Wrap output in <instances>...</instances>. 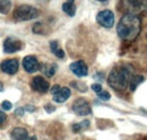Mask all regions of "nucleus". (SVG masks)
<instances>
[{"label": "nucleus", "mask_w": 147, "mask_h": 140, "mask_svg": "<svg viewBox=\"0 0 147 140\" xmlns=\"http://www.w3.org/2000/svg\"><path fill=\"white\" fill-rule=\"evenodd\" d=\"M123 7L127 14L138 15L139 13L147 10V0H125Z\"/></svg>", "instance_id": "4"}, {"label": "nucleus", "mask_w": 147, "mask_h": 140, "mask_svg": "<svg viewBox=\"0 0 147 140\" xmlns=\"http://www.w3.org/2000/svg\"><path fill=\"white\" fill-rule=\"evenodd\" d=\"M40 11L38 9L30 6V5H19L18 7L15 8L14 10V19L16 22H26V20H32L38 17Z\"/></svg>", "instance_id": "3"}, {"label": "nucleus", "mask_w": 147, "mask_h": 140, "mask_svg": "<svg viewBox=\"0 0 147 140\" xmlns=\"http://www.w3.org/2000/svg\"><path fill=\"white\" fill-rule=\"evenodd\" d=\"M114 20H115V17H114V14L109 10V9H105V10H101L100 13H97L96 15V22L105 27V28H111L113 25H114Z\"/></svg>", "instance_id": "7"}, {"label": "nucleus", "mask_w": 147, "mask_h": 140, "mask_svg": "<svg viewBox=\"0 0 147 140\" xmlns=\"http://www.w3.org/2000/svg\"><path fill=\"white\" fill-rule=\"evenodd\" d=\"M90 127V121L88 120H85V121H82L79 123H76L73 125V131L74 132H82L83 130H86L87 128Z\"/></svg>", "instance_id": "18"}, {"label": "nucleus", "mask_w": 147, "mask_h": 140, "mask_svg": "<svg viewBox=\"0 0 147 140\" xmlns=\"http://www.w3.org/2000/svg\"><path fill=\"white\" fill-rule=\"evenodd\" d=\"M145 80V78L143 77V76H138V75H135V76H132L131 77V80H130V89L134 92V90H136V88L138 87V85L139 84H142L143 81Z\"/></svg>", "instance_id": "17"}, {"label": "nucleus", "mask_w": 147, "mask_h": 140, "mask_svg": "<svg viewBox=\"0 0 147 140\" xmlns=\"http://www.w3.org/2000/svg\"><path fill=\"white\" fill-rule=\"evenodd\" d=\"M49 46H50L51 52L53 53L57 58H59V59H63V58H65V52H63V50L61 49V46H60V44H59V42H58L57 40L50 41Z\"/></svg>", "instance_id": "14"}, {"label": "nucleus", "mask_w": 147, "mask_h": 140, "mask_svg": "<svg viewBox=\"0 0 147 140\" xmlns=\"http://www.w3.org/2000/svg\"><path fill=\"white\" fill-rule=\"evenodd\" d=\"M31 87L33 90H35L37 93H47L50 88V84L42 76H36L32 79Z\"/></svg>", "instance_id": "10"}, {"label": "nucleus", "mask_w": 147, "mask_h": 140, "mask_svg": "<svg viewBox=\"0 0 147 140\" xmlns=\"http://www.w3.org/2000/svg\"><path fill=\"white\" fill-rule=\"evenodd\" d=\"M71 85H73L76 89L80 90V92H85V89H84V88L80 87V86H84V85H85L84 83H80V81H73V83H71Z\"/></svg>", "instance_id": "23"}, {"label": "nucleus", "mask_w": 147, "mask_h": 140, "mask_svg": "<svg viewBox=\"0 0 147 140\" xmlns=\"http://www.w3.org/2000/svg\"><path fill=\"white\" fill-rule=\"evenodd\" d=\"M97 96L102 100V101H109L111 97L110 93L109 92H107V90H102L100 94H97Z\"/></svg>", "instance_id": "20"}, {"label": "nucleus", "mask_w": 147, "mask_h": 140, "mask_svg": "<svg viewBox=\"0 0 147 140\" xmlns=\"http://www.w3.org/2000/svg\"><path fill=\"white\" fill-rule=\"evenodd\" d=\"M24 48L23 41H20L17 37L14 36H8L3 41V51L6 53H15L17 51H20Z\"/></svg>", "instance_id": "6"}, {"label": "nucleus", "mask_w": 147, "mask_h": 140, "mask_svg": "<svg viewBox=\"0 0 147 140\" xmlns=\"http://www.w3.org/2000/svg\"><path fill=\"white\" fill-rule=\"evenodd\" d=\"M25 110L28 111V112H34V111H35V107L32 106V105H26V106H25Z\"/></svg>", "instance_id": "28"}, {"label": "nucleus", "mask_w": 147, "mask_h": 140, "mask_svg": "<svg viewBox=\"0 0 147 140\" xmlns=\"http://www.w3.org/2000/svg\"><path fill=\"white\" fill-rule=\"evenodd\" d=\"M10 137L13 140H37L36 136H30L27 130L24 128H14L10 132Z\"/></svg>", "instance_id": "12"}, {"label": "nucleus", "mask_w": 147, "mask_h": 140, "mask_svg": "<svg viewBox=\"0 0 147 140\" xmlns=\"http://www.w3.org/2000/svg\"><path fill=\"white\" fill-rule=\"evenodd\" d=\"M91 87H92L93 92H94V93H96V95H97V94H100V93L102 92V86H101V84H100V83L93 84Z\"/></svg>", "instance_id": "22"}, {"label": "nucleus", "mask_w": 147, "mask_h": 140, "mask_svg": "<svg viewBox=\"0 0 147 140\" xmlns=\"http://www.w3.org/2000/svg\"><path fill=\"white\" fill-rule=\"evenodd\" d=\"M23 67L26 72L28 73H34L37 70H40L41 65L38 63V60L35 55H26L23 59Z\"/></svg>", "instance_id": "9"}, {"label": "nucleus", "mask_w": 147, "mask_h": 140, "mask_svg": "<svg viewBox=\"0 0 147 140\" xmlns=\"http://www.w3.org/2000/svg\"><path fill=\"white\" fill-rule=\"evenodd\" d=\"M69 68L71 70L74 75H76L77 77H85L88 73V68L87 65L83 61V60H78V61H74L70 63Z\"/></svg>", "instance_id": "11"}, {"label": "nucleus", "mask_w": 147, "mask_h": 140, "mask_svg": "<svg viewBox=\"0 0 147 140\" xmlns=\"http://www.w3.org/2000/svg\"><path fill=\"white\" fill-rule=\"evenodd\" d=\"M131 77L132 72L130 68L126 66H117L111 70L108 76V84L113 89L122 92L130 85Z\"/></svg>", "instance_id": "2"}, {"label": "nucleus", "mask_w": 147, "mask_h": 140, "mask_svg": "<svg viewBox=\"0 0 147 140\" xmlns=\"http://www.w3.org/2000/svg\"><path fill=\"white\" fill-rule=\"evenodd\" d=\"M11 8V0H1L0 1V10L2 15H6L9 13Z\"/></svg>", "instance_id": "19"}, {"label": "nucleus", "mask_w": 147, "mask_h": 140, "mask_svg": "<svg viewBox=\"0 0 147 140\" xmlns=\"http://www.w3.org/2000/svg\"><path fill=\"white\" fill-rule=\"evenodd\" d=\"M11 107H13V104H11L9 101H3V102L1 103V108H2V111H10Z\"/></svg>", "instance_id": "21"}, {"label": "nucleus", "mask_w": 147, "mask_h": 140, "mask_svg": "<svg viewBox=\"0 0 147 140\" xmlns=\"http://www.w3.org/2000/svg\"><path fill=\"white\" fill-rule=\"evenodd\" d=\"M0 116H1V120H0V123L2 124V123L6 121V114H5V112L3 111H1L0 112Z\"/></svg>", "instance_id": "27"}, {"label": "nucleus", "mask_w": 147, "mask_h": 140, "mask_svg": "<svg viewBox=\"0 0 147 140\" xmlns=\"http://www.w3.org/2000/svg\"><path fill=\"white\" fill-rule=\"evenodd\" d=\"M73 111L80 116L90 115L92 113V108L85 98H77L73 104Z\"/></svg>", "instance_id": "8"}, {"label": "nucleus", "mask_w": 147, "mask_h": 140, "mask_svg": "<svg viewBox=\"0 0 147 140\" xmlns=\"http://www.w3.org/2000/svg\"><path fill=\"white\" fill-rule=\"evenodd\" d=\"M70 89L68 87H60L59 85H53L51 87V95L55 103H63L70 97Z\"/></svg>", "instance_id": "5"}, {"label": "nucleus", "mask_w": 147, "mask_h": 140, "mask_svg": "<svg viewBox=\"0 0 147 140\" xmlns=\"http://www.w3.org/2000/svg\"><path fill=\"white\" fill-rule=\"evenodd\" d=\"M25 111H26L25 107H17V108L15 110V114L20 118V116H23V115L25 114Z\"/></svg>", "instance_id": "24"}, {"label": "nucleus", "mask_w": 147, "mask_h": 140, "mask_svg": "<svg viewBox=\"0 0 147 140\" xmlns=\"http://www.w3.org/2000/svg\"><path fill=\"white\" fill-rule=\"evenodd\" d=\"M44 108H45V111H47L48 113H51V112H55V106H51L50 104H49V105H45V107H44Z\"/></svg>", "instance_id": "26"}, {"label": "nucleus", "mask_w": 147, "mask_h": 140, "mask_svg": "<svg viewBox=\"0 0 147 140\" xmlns=\"http://www.w3.org/2000/svg\"><path fill=\"white\" fill-rule=\"evenodd\" d=\"M62 10L70 17H74L76 14V5L75 0H67L66 2L62 3Z\"/></svg>", "instance_id": "16"}, {"label": "nucleus", "mask_w": 147, "mask_h": 140, "mask_svg": "<svg viewBox=\"0 0 147 140\" xmlns=\"http://www.w3.org/2000/svg\"><path fill=\"white\" fill-rule=\"evenodd\" d=\"M96 1H101V2H104V1H108V0H96Z\"/></svg>", "instance_id": "29"}, {"label": "nucleus", "mask_w": 147, "mask_h": 140, "mask_svg": "<svg viewBox=\"0 0 147 140\" xmlns=\"http://www.w3.org/2000/svg\"><path fill=\"white\" fill-rule=\"evenodd\" d=\"M19 68V63L16 59H9L1 62V70L7 75H15Z\"/></svg>", "instance_id": "13"}, {"label": "nucleus", "mask_w": 147, "mask_h": 140, "mask_svg": "<svg viewBox=\"0 0 147 140\" xmlns=\"http://www.w3.org/2000/svg\"><path fill=\"white\" fill-rule=\"evenodd\" d=\"M142 20L138 15L126 14L120 18L117 25L118 36L123 41H134L140 33Z\"/></svg>", "instance_id": "1"}, {"label": "nucleus", "mask_w": 147, "mask_h": 140, "mask_svg": "<svg viewBox=\"0 0 147 140\" xmlns=\"http://www.w3.org/2000/svg\"><path fill=\"white\" fill-rule=\"evenodd\" d=\"M40 70L42 71L43 76L45 77H52L55 73V70H57V65L55 63H42L41 67H40Z\"/></svg>", "instance_id": "15"}, {"label": "nucleus", "mask_w": 147, "mask_h": 140, "mask_svg": "<svg viewBox=\"0 0 147 140\" xmlns=\"http://www.w3.org/2000/svg\"><path fill=\"white\" fill-rule=\"evenodd\" d=\"M101 76H103V72H97V73H95V75L93 76V78H94V79H98L100 81H102V80H104V78H102Z\"/></svg>", "instance_id": "25"}, {"label": "nucleus", "mask_w": 147, "mask_h": 140, "mask_svg": "<svg viewBox=\"0 0 147 140\" xmlns=\"http://www.w3.org/2000/svg\"><path fill=\"white\" fill-rule=\"evenodd\" d=\"M38 1H48V0H38Z\"/></svg>", "instance_id": "30"}]
</instances>
